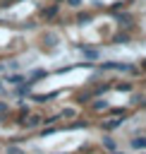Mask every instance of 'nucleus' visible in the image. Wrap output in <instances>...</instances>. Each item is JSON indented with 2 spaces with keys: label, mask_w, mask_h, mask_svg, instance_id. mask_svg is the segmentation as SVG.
<instances>
[{
  "label": "nucleus",
  "mask_w": 146,
  "mask_h": 154,
  "mask_svg": "<svg viewBox=\"0 0 146 154\" xmlns=\"http://www.w3.org/2000/svg\"><path fill=\"white\" fill-rule=\"evenodd\" d=\"M7 67H10V70H17V67H19V63H17V60H10V63H7Z\"/></svg>",
  "instance_id": "obj_20"
},
{
  "label": "nucleus",
  "mask_w": 146,
  "mask_h": 154,
  "mask_svg": "<svg viewBox=\"0 0 146 154\" xmlns=\"http://www.w3.org/2000/svg\"><path fill=\"white\" fill-rule=\"evenodd\" d=\"M112 41H115V43H127V41H129V36H127V34H115V36H112Z\"/></svg>",
  "instance_id": "obj_15"
},
{
  "label": "nucleus",
  "mask_w": 146,
  "mask_h": 154,
  "mask_svg": "<svg viewBox=\"0 0 146 154\" xmlns=\"http://www.w3.org/2000/svg\"><path fill=\"white\" fill-rule=\"evenodd\" d=\"M81 55L89 58V60H96V58H98V51H93V48H81Z\"/></svg>",
  "instance_id": "obj_7"
},
{
  "label": "nucleus",
  "mask_w": 146,
  "mask_h": 154,
  "mask_svg": "<svg viewBox=\"0 0 146 154\" xmlns=\"http://www.w3.org/2000/svg\"><path fill=\"white\" fill-rule=\"evenodd\" d=\"M139 103H144V106H146V101H139Z\"/></svg>",
  "instance_id": "obj_24"
},
{
  "label": "nucleus",
  "mask_w": 146,
  "mask_h": 154,
  "mask_svg": "<svg viewBox=\"0 0 146 154\" xmlns=\"http://www.w3.org/2000/svg\"><path fill=\"white\" fill-rule=\"evenodd\" d=\"M41 77H45V70H34L31 72V79H41Z\"/></svg>",
  "instance_id": "obj_18"
},
{
  "label": "nucleus",
  "mask_w": 146,
  "mask_h": 154,
  "mask_svg": "<svg viewBox=\"0 0 146 154\" xmlns=\"http://www.w3.org/2000/svg\"><path fill=\"white\" fill-rule=\"evenodd\" d=\"M5 154H24V149L17 147V144H7V147H5Z\"/></svg>",
  "instance_id": "obj_10"
},
{
  "label": "nucleus",
  "mask_w": 146,
  "mask_h": 154,
  "mask_svg": "<svg viewBox=\"0 0 146 154\" xmlns=\"http://www.w3.org/2000/svg\"><path fill=\"white\" fill-rule=\"evenodd\" d=\"M144 65H146V60H144Z\"/></svg>",
  "instance_id": "obj_25"
},
{
  "label": "nucleus",
  "mask_w": 146,
  "mask_h": 154,
  "mask_svg": "<svg viewBox=\"0 0 146 154\" xmlns=\"http://www.w3.org/2000/svg\"><path fill=\"white\" fill-rule=\"evenodd\" d=\"M115 89H120V91H132V84H129V82H122V84H115Z\"/></svg>",
  "instance_id": "obj_17"
},
{
  "label": "nucleus",
  "mask_w": 146,
  "mask_h": 154,
  "mask_svg": "<svg viewBox=\"0 0 146 154\" xmlns=\"http://www.w3.org/2000/svg\"><path fill=\"white\" fill-rule=\"evenodd\" d=\"M120 125H122V120H120V118H112V120L105 123V130H115V128H120Z\"/></svg>",
  "instance_id": "obj_12"
},
{
  "label": "nucleus",
  "mask_w": 146,
  "mask_h": 154,
  "mask_svg": "<svg viewBox=\"0 0 146 154\" xmlns=\"http://www.w3.org/2000/svg\"><path fill=\"white\" fill-rule=\"evenodd\" d=\"M55 14H57V5H50V7H43L41 10V17L43 19H53Z\"/></svg>",
  "instance_id": "obj_2"
},
{
  "label": "nucleus",
  "mask_w": 146,
  "mask_h": 154,
  "mask_svg": "<svg viewBox=\"0 0 146 154\" xmlns=\"http://www.w3.org/2000/svg\"><path fill=\"white\" fill-rule=\"evenodd\" d=\"M57 94H60V91H53V94H43V96H41V94H31V99H34V101H41V103H45L48 99H55Z\"/></svg>",
  "instance_id": "obj_3"
},
{
  "label": "nucleus",
  "mask_w": 146,
  "mask_h": 154,
  "mask_svg": "<svg viewBox=\"0 0 146 154\" xmlns=\"http://www.w3.org/2000/svg\"><path fill=\"white\" fill-rule=\"evenodd\" d=\"M43 41H45L48 46H55V43H57V34H53V31H48V34L43 36Z\"/></svg>",
  "instance_id": "obj_9"
},
{
  "label": "nucleus",
  "mask_w": 146,
  "mask_h": 154,
  "mask_svg": "<svg viewBox=\"0 0 146 154\" xmlns=\"http://www.w3.org/2000/svg\"><path fill=\"white\" fill-rule=\"evenodd\" d=\"M117 22H120V26H129L132 24V14L122 12V14H117Z\"/></svg>",
  "instance_id": "obj_6"
},
{
  "label": "nucleus",
  "mask_w": 146,
  "mask_h": 154,
  "mask_svg": "<svg viewBox=\"0 0 146 154\" xmlns=\"http://www.w3.org/2000/svg\"><path fill=\"white\" fill-rule=\"evenodd\" d=\"M2 82H10V84H22V82H26V79H24V75H7Z\"/></svg>",
  "instance_id": "obj_5"
},
{
  "label": "nucleus",
  "mask_w": 146,
  "mask_h": 154,
  "mask_svg": "<svg viewBox=\"0 0 146 154\" xmlns=\"http://www.w3.org/2000/svg\"><path fill=\"white\" fill-rule=\"evenodd\" d=\"M93 108H96V111H108L110 106H108V101H103V99H98V101H93Z\"/></svg>",
  "instance_id": "obj_11"
},
{
  "label": "nucleus",
  "mask_w": 146,
  "mask_h": 154,
  "mask_svg": "<svg viewBox=\"0 0 146 154\" xmlns=\"http://www.w3.org/2000/svg\"><path fill=\"white\" fill-rule=\"evenodd\" d=\"M132 147L134 149H146V137H134L132 140Z\"/></svg>",
  "instance_id": "obj_8"
},
{
  "label": "nucleus",
  "mask_w": 146,
  "mask_h": 154,
  "mask_svg": "<svg viewBox=\"0 0 146 154\" xmlns=\"http://www.w3.org/2000/svg\"><path fill=\"white\" fill-rule=\"evenodd\" d=\"M0 91H2V79H0Z\"/></svg>",
  "instance_id": "obj_23"
},
{
  "label": "nucleus",
  "mask_w": 146,
  "mask_h": 154,
  "mask_svg": "<svg viewBox=\"0 0 146 154\" xmlns=\"http://www.w3.org/2000/svg\"><path fill=\"white\" fill-rule=\"evenodd\" d=\"M43 123V118L41 116H29V118H22V125L26 128V130H34V128H38Z\"/></svg>",
  "instance_id": "obj_1"
},
{
  "label": "nucleus",
  "mask_w": 146,
  "mask_h": 154,
  "mask_svg": "<svg viewBox=\"0 0 146 154\" xmlns=\"http://www.w3.org/2000/svg\"><path fill=\"white\" fill-rule=\"evenodd\" d=\"M74 116H77V111H74V108H65V111L60 113V118H74Z\"/></svg>",
  "instance_id": "obj_16"
},
{
  "label": "nucleus",
  "mask_w": 146,
  "mask_h": 154,
  "mask_svg": "<svg viewBox=\"0 0 146 154\" xmlns=\"http://www.w3.org/2000/svg\"><path fill=\"white\" fill-rule=\"evenodd\" d=\"M0 113H7V103L5 101H0Z\"/></svg>",
  "instance_id": "obj_22"
},
{
  "label": "nucleus",
  "mask_w": 146,
  "mask_h": 154,
  "mask_svg": "<svg viewBox=\"0 0 146 154\" xmlns=\"http://www.w3.org/2000/svg\"><path fill=\"white\" fill-rule=\"evenodd\" d=\"M103 147H105L108 152H117V142H115L110 135H108V137H103Z\"/></svg>",
  "instance_id": "obj_4"
},
{
  "label": "nucleus",
  "mask_w": 146,
  "mask_h": 154,
  "mask_svg": "<svg viewBox=\"0 0 146 154\" xmlns=\"http://www.w3.org/2000/svg\"><path fill=\"white\" fill-rule=\"evenodd\" d=\"M108 89H110V84H103V87H96L93 94H103V91H108Z\"/></svg>",
  "instance_id": "obj_19"
},
{
  "label": "nucleus",
  "mask_w": 146,
  "mask_h": 154,
  "mask_svg": "<svg viewBox=\"0 0 146 154\" xmlns=\"http://www.w3.org/2000/svg\"><path fill=\"white\" fill-rule=\"evenodd\" d=\"M67 5H72V7H79V5H81V0H67Z\"/></svg>",
  "instance_id": "obj_21"
},
{
  "label": "nucleus",
  "mask_w": 146,
  "mask_h": 154,
  "mask_svg": "<svg viewBox=\"0 0 146 154\" xmlns=\"http://www.w3.org/2000/svg\"><path fill=\"white\" fill-rule=\"evenodd\" d=\"M31 87H34V82H26V84H19V94H31Z\"/></svg>",
  "instance_id": "obj_14"
},
{
  "label": "nucleus",
  "mask_w": 146,
  "mask_h": 154,
  "mask_svg": "<svg viewBox=\"0 0 146 154\" xmlns=\"http://www.w3.org/2000/svg\"><path fill=\"white\" fill-rule=\"evenodd\" d=\"M91 19H93V17H91L89 12H79V14H77V22H79V24H84V22H91Z\"/></svg>",
  "instance_id": "obj_13"
}]
</instances>
